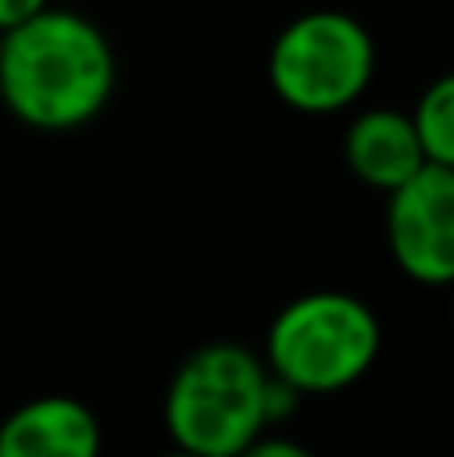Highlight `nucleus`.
Returning <instances> with one entry per match:
<instances>
[{
    "label": "nucleus",
    "instance_id": "11",
    "mask_svg": "<svg viewBox=\"0 0 454 457\" xmlns=\"http://www.w3.org/2000/svg\"><path fill=\"white\" fill-rule=\"evenodd\" d=\"M157 457H201V453H189V450H181V445H169V450L157 453Z\"/></svg>",
    "mask_w": 454,
    "mask_h": 457
},
{
    "label": "nucleus",
    "instance_id": "12",
    "mask_svg": "<svg viewBox=\"0 0 454 457\" xmlns=\"http://www.w3.org/2000/svg\"><path fill=\"white\" fill-rule=\"evenodd\" d=\"M450 317H454V305H450Z\"/></svg>",
    "mask_w": 454,
    "mask_h": 457
},
{
    "label": "nucleus",
    "instance_id": "7",
    "mask_svg": "<svg viewBox=\"0 0 454 457\" xmlns=\"http://www.w3.org/2000/svg\"><path fill=\"white\" fill-rule=\"evenodd\" d=\"M342 157L366 189H378L386 197L431 165L415 117L402 109H362L346 125Z\"/></svg>",
    "mask_w": 454,
    "mask_h": 457
},
{
    "label": "nucleus",
    "instance_id": "6",
    "mask_svg": "<svg viewBox=\"0 0 454 457\" xmlns=\"http://www.w3.org/2000/svg\"><path fill=\"white\" fill-rule=\"evenodd\" d=\"M105 429L93 405L69 394H45L0 421V457H101Z\"/></svg>",
    "mask_w": 454,
    "mask_h": 457
},
{
    "label": "nucleus",
    "instance_id": "3",
    "mask_svg": "<svg viewBox=\"0 0 454 457\" xmlns=\"http://www.w3.org/2000/svg\"><path fill=\"white\" fill-rule=\"evenodd\" d=\"M383 353L378 313L346 289H314L273 313L262 357L273 378L302 397H330L358 386Z\"/></svg>",
    "mask_w": 454,
    "mask_h": 457
},
{
    "label": "nucleus",
    "instance_id": "9",
    "mask_svg": "<svg viewBox=\"0 0 454 457\" xmlns=\"http://www.w3.org/2000/svg\"><path fill=\"white\" fill-rule=\"evenodd\" d=\"M241 457H314V453L306 450L302 442H294V437H282V434H270V429H265Z\"/></svg>",
    "mask_w": 454,
    "mask_h": 457
},
{
    "label": "nucleus",
    "instance_id": "8",
    "mask_svg": "<svg viewBox=\"0 0 454 457\" xmlns=\"http://www.w3.org/2000/svg\"><path fill=\"white\" fill-rule=\"evenodd\" d=\"M423 137V149L431 165L454 169V72H442L418 93L415 109H410Z\"/></svg>",
    "mask_w": 454,
    "mask_h": 457
},
{
    "label": "nucleus",
    "instance_id": "10",
    "mask_svg": "<svg viewBox=\"0 0 454 457\" xmlns=\"http://www.w3.org/2000/svg\"><path fill=\"white\" fill-rule=\"evenodd\" d=\"M53 4V0H0V32L16 29V24L32 21L37 12H45V8Z\"/></svg>",
    "mask_w": 454,
    "mask_h": 457
},
{
    "label": "nucleus",
    "instance_id": "5",
    "mask_svg": "<svg viewBox=\"0 0 454 457\" xmlns=\"http://www.w3.org/2000/svg\"><path fill=\"white\" fill-rule=\"evenodd\" d=\"M386 249L415 285L454 289V169L426 165L386 197Z\"/></svg>",
    "mask_w": 454,
    "mask_h": 457
},
{
    "label": "nucleus",
    "instance_id": "2",
    "mask_svg": "<svg viewBox=\"0 0 454 457\" xmlns=\"http://www.w3.org/2000/svg\"><path fill=\"white\" fill-rule=\"evenodd\" d=\"M169 445L241 457L270 429V365L238 341H209L173 370L161 402Z\"/></svg>",
    "mask_w": 454,
    "mask_h": 457
},
{
    "label": "nucleus",
    "instance_id": "4",
    "mask_svg": "<svg viewBox=\"0 0 454 457\" xmlns=\"http://www.w3.org/2000/svg\"><path fill=\"white\" fill-rule=\"evenodd\" d=\"M378 69L370 29L342 8L302 12L273 37L265 77L286 109L302 117H334L366 96Z\"/></svg>",
    "mask_w": 454,
    "mask_h": 457
},
{
    "label": "nucleus",
    "instance_id": "1",
    "mask_svg": "<svg viewBox=\"0 0 454 457\" xmlns=\"http://www.w3.org/2000/svg\"><path fill=\"white\" fill-rule=\"evenodd\" d=\"M117 88V56L101 24L72 8L37 12L0 32V104L37 133L93 125Z\"/></svg>",
    "mask_w": 454,
    "mask_h": 457
}]
</instances>
